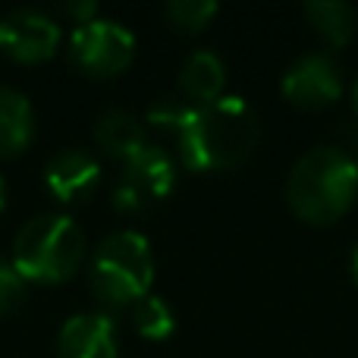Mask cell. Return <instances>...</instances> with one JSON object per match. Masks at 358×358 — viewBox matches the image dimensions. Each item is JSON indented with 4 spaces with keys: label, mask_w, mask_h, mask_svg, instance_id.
Wrapping results in <instances>:
<instances>
[{
    "label": "cell",
    "mask_w": 358,
    "mask_h": 358,
    "mask_svg": "<svg viewBox=\"0 0 358 358\" xmlns=\"http://www.w3.org/2000/svg\"><path fill=\"white\" fill-rule=\"evenodd\" d=\"M145 126L167 129L189 170L236 167L258 145V117L236 94H223L210 104H179L173 98H161L148 110Z\"/></svg>",
    "instance_id": "cell-1"
},
{
    "label": "cell",
    "mask_w": 358,
    "mask_h": 358,
    "mask_svg": "<svg viewBox=\"0 0 358 358\" xmlns=\"http://www.w3.org/2000/svg\"><path fill=\"white\" fill-rule=\"evenodd\" d=\"M358 195V164L346 151L321 145L299 157L286 179V201L305 223H334L352 208Z\"/></svg>",
    "instance_id": "cell-2"
},
{
    "label": "cell",
    "mask_w": 358,
    "mask_h": 358,
    "mask_svg": "<svg viewBox=\"0 0 358 358\" xmlns=\"http://www.w3.org/2000/svg\"><path fill=\"white\" fill-rule=\"evenodd\" d=\"M85 258V236L66 214H38L13 239L10 264L25 283H66Z\"/></svg>",
    "instance_id": "cell-3"
},
{
    "label": "cell",
    "mask_w": 358,
    "mask_h": 358,
    "mask_svg": "<svg viewBox=\"0 0 358 358\" xmlns=\"http://www.w3.org/2000/svg\"><path fill=\"white\" fill-rule=\"evenodd\" d=\"M155 280V255L142 233L117 229L98 242L88 264V283L98 302L110 308L136 305L148 296Z\"/></svg>",
    "instance_id": "cell-4"
},
{
    "label": "cell",
    "mask_w": 358,
    "mask_h": 358,
    "mask_svg": "<svg viewBox=\"0 0 358 358\" xmlns=\"http://www.w3.org/2000/svg\"><path fill=\"white\" fill-rule=\"evenodd\" d=\"M136 57V35L113 19H92L69 35V60L94 79L120 76Z\"/></svg>",
    "instance_id": "cell-5"
},
{
    "label": "cell",
    "mask_w": 358,
    "mask_h": 358,
    "mask_svg": "<svg viewBox=\"0 0 358 358\" xmlns=\"http://www.w3.org/2000/svg\"><path fill=\"white\" fill-rule=\"evenodd\" d=\"M176 185V164L157 145H145L136 157L123 164L120 182L113 189V204L117 210H142L145 204L161 201Z\"/></svg>",
    "instance_id": "cell-6"
},
{
    "label": "cell",
    "mask_w": 358,
    "mask_h": 358,
    "mask_svg": "<svg viewBox=\"0 0 358 358\" xmlns=\"http://www.w3.org/2000/svg\"><path fill=\"white\" fill-rule=\"evenodd\" d=\"M283 94L289 104L305 110H321L340 101L343 94V73L340 63L330 54H305L286 69Z\"/></svg>",
    "instance_id": "cell-7"
},
{
    "label": "cell",
    "mask_w": 358,
    "mask_h": 358,
    "mask_svg": "<svg viewBox=\"0 0 358 358\" xmlns=\"http://www.w3.org/2000/svg\"><path fill=\"white\" fill-rule=\"evenodd\" d=\"M60 29L38 10H13L0 19V48L16 63H44L57 54Z\"/></svg>",
    "instance_id": "cell-8"
},
{
    "label": "cell",
    "mask_w": 358,
    "mask_h": 358,
    "mask_svg": "<svg viewBox=\"0 0 358 358\" xmlns=\"http://www.w3.org/2000/svg\"><path fill=\"white\" fill-rule=\"evenodd\" d=\"M117 327L107 315L82 311L63 321L57 334V358H117Z\"/></svg>",
    "instance_id": "cell-9"
},
{
    "label": "cell",
    "mask_w": 358,
    "mask_h": 358,
    "mask_svg": "<svg viewBox=\"0 0 358 358\" xmlns=\"http://www.w3.org/2000/svg\"><path fill=\"white\" fill-rule=\"evenodd\" d=\"M98 179H101L98 157L82 148L60 151L44 167V185H48V192L66 204L88 198L94 192V185H98Z\"/></svg>",
    "instance_id": "cell-10"
},
{
    "label": "cell",
    "mask_w": 358,
    "mask_h": 358,
    "mask_svg": "<svg viewBox=\"0 0 358 358\" xmlns=\"http://www.w3.org/2000/svg\"><path fill=\"white\" fill-rule=\"evenodd\" d=\"M94 142L107 157L126 164L148 145V126L129 110H107L94 126Z\"/></svg>",
    "instance_id": "cell-11"
},
{
    "label": "cell",
    "mask_w": 358,
    "mask_h": 358,
    "mask_svg": "<svg viewBox=\"0 0 358 358\" xmlns=\"http://www.w3.org/2000/svg\"><path fill=\"white\" fill-rule=\"evenodd\" d=\"M223 85H227V69L214 50H192L185 57L182 69H179V88L189 101L210 104V101L223 98Z\"/></svg>",
    "instance_id": "cell-12"
},
{
    "label": "cell",
    "mask_w": 358,
    "mask_h": 358,
    "mask_svg": "<svg viewBox=\"0 0 358 358\" xmlns=\"http://www.w3.org/2000/svg\"><path fill=\"white\" fill-rule=\"evenodd\" d=\"M35 132L31 101L19 88L0 85V157H16L25 151Z\"/></svg>",
    "instance_id": "cell-13"
},
{
    "label": "cell",
    "mask_w": 358,
    "mask_h": 358,
    "mask_svg": "<svg viewBox=\"0 0 358 358\" xmlns=\"http://www.w3.org/2000/svg\"><path fill=\"white\" fill-rule=\"evenodd\" d=\"M305 19L311 22V29L334 48L349 44L355 31V6L340 3V0H317V3H305Z\"/></svg>",
    "instance_id": "cell-14"
},
{
    "label": "cell",
    "mask_w": 358,
    "mask_h": 358,
    "mask_svg": "<svg viewBox=\"0 0 358 358\" xmlns=\"http://www.w3.org/2000/svg\"><path fill=\"white\" fill-rule=\"evenodd\" d=\"M132 327L138 330V336L145 340H167L170 334L176 330V317H173V308L164 302L161 296H145L132 305Z\"/></svg>",
    "instance_id": "cell-15"
},
{
    "label": "cell",
    "mask_w": 358,
    "mask_h": 358,
    "mask_svg": "<svg viewBox=\"0 0 358 358\" xmlns=\"http://www.w3.org/2000/svg\"><path fill=\"white\" fill-rule=\"evenodd\" d=\"M217 13H220V6H217L214 0H170V3L164 6L167 22L179 31H189V35L204 31L217 19Z\"/></svg>",
    "instance_id": "cell-16"
},
{
    "label": "cell",
    "mask_w": 358,
    "mask_h": 358,
    "mask_svg": "<svg viewBox=\"0 0 358 358\" xmlns=\"http://www.w3.org/2000/svg\"><path fill=\"white\" fill-rule=\"evenodd\" d=\"M25 302V280L16 273L10 261L0 258V317L13 315Z\"/></svg>",
    "instance_id": "cell-17"
},
{
    "label": "cell",
    "mask_w": 358,
    "mask_h": 358,
    "mask_svg": "<svg viewBox=\"0 0 358 358\" xmlns=\"http://www.w3.org/2000/svg\"><path fill=\"white\" fill-rule=\"evenodd\" d=\"M63 10L76 19V25H85V22H92V19H98V3H92V0H82V3H66Z\"/></svg>",
    "instance_id": "cell-18"
},
{
    "label": "cell",
    "mask_w": 358,
    "mask_h": 358,
    "mask_svg": "<svg viewBox=\"0 0 358 358\" xmlns=\"http://www.w3.org/2000/svg\"><path fill=\"white\" fill-rule=\"evenodd\" d=\"M3 204H6V182L0 179V210H3Z\"/></svg>",
    "instance_id": "cell-19"
},
{
    "label": "cell",
    "mask_w": 358,
    "mask_h": 358,
    "mask_svg": "<svg viewBox=\"0 0 358 358\" xmlns=\"http://www.w3.org/2000/svg\"><path fill=\"white\" fill-rule=\"evenodd\" d=\"M352 277H355V283H358V248H355V255H352Z\"/></svg>",
    "instance_id": "cell-20"
},
{
    "label": "cell",
    "mask_w": 358,
    "mask_h": 358,
    "mask_svg": "<svg viewBox=\"0 0 358 358\" xmlns=\"http://www.w3.org/2000/svg\"><path fill=\"white\" fill-rule=\"evenodd\" d=\"M352 104H355V110H358V79H355V85H352Z\"/></svg>",
    "instance_id": "cell-21"
}]
</instances>
